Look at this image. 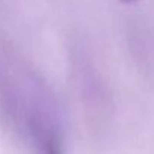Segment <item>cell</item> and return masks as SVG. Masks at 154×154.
Masks as SVG:
<instances>
[{
  "label": "cell",
  "instance_id": "obj_1",
  "mask_svg": "<svg viewBox=\"0 0 154 154\" xmlns=\"http://www.w3.org/2000/svg\"><path fill=\"white\" fill-rule=\"evenodd\" d=\"M126 2H132V0H126Z\"/></svg>",
  "mask_w": 154,
  "mask_h": 154
}]
</instances>
